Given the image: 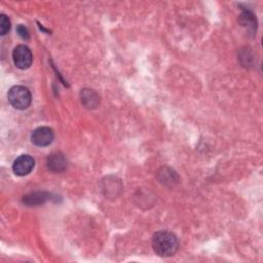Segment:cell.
I'll return each instance as SVG.
<instances>
[{"instance_id":"4","label":"cell","mask_w":263,"mask_h":263,"mask_svg":"<svg viewBox=\"0 0 263 263\" xmlns=\"http://www.w3.org/2000/svg\"><path fill=\"white\" fill-rule=\"evenodd\" d=\"M54 139L53 130L48 126H40L31 135V141L38 147H46L52 143Z\"/></svg>"},{"instance_id":"2","label":"cell","mask_w":263,"mask_h":263,"mask_svg":"<svg viewBox=\"0 0 263 263\" xmlns=\"http://www.w3.org/2000/svg\"><path fill=\"white\" fill-rule=\"evenodd\" d=\"M7 99L10 105L17 110L27 109L32 102V96L30 90L22 85L12 86L8 90Z\"/></svg>"},{"instance_id":"9","label":"cell","mask_w":263,"mask_h":263,"mask_svg":"<svg viewBox=\"0 0 263 263\" xmlns=\"http://www.w3.org/2000/svg\"><path fill=\"white\" fill-rule=\"evenodd\" d=\"M239 22L248 30H251L252 32L256 31L257 22H256V17L254 16V14L252 12H250V11L242 12L239 16Z\"/></svg>"},{"instance_id":"11","label":"cell","mask_w":263,"mask_h":263,"mask_svg":"<svg viewBox=\"0 0 263 263\" xmlns=\"http://www.w3.org/2000/svg\"><path fill=\"white\" fill-rule=\"evenodd\" d=\"M17 33H18V35H20L23 39H25V40L29 39V37H30L28 29H27L25 26H23V25H20V26L17 27Z\"/></svg>"},{"instance_id":"6","label":"cell","mask_w":263,"mask_h":263,"mask_svg":"<svg viewBox=\"0 0 263 263\" xmlns=\"http://www.w3.org/2000/svg\"><path fill=\"white\" fill-rule=\"evenodd\" d=\"M47 168L54 173H60L67 167V158L61 152H54L50 154L46 159Z\"/></svg>"},{"instance_id":"8","label":"cell","mask_w":263,"mask_h":263,"mask_svg":"<svg viewBox=\"0 0 263 263\" xmlns=\"http://www.w3.org/2000/svg\"><path fill=\"white\" fill-rule=\"evenodd\" d=\"M80 99L83 106L87 109H93L99 105V96L91 89L84 88L80 92Z\"/></svg>"},{"instance_id":"1","label":"cell","mask_w":263,"mask_h":263,"mask_svg":"<svg viewBox=\"0 0 263 263\" xmlns=\"http://www.w3.org/2000/svg\"><path fill=\"white\" fill-rule=\"evenodd\" d=\"M151 246L156 255L160 257H171L177 252L179 241L174 233L162 230L153 234Z\"/></svg>"},{"instance_id":"7","label":"cell","mask_w":263,"mask_h":263,"mask_svg":"<svg viewBox=\"0 0 263 263\" xmlns=\"http://www.w3.org/2000/svg\"><path fill=\"white\" fill-rule=\"evenodd\" d=\"M49 198H50V194L48 192L37 191V192H33V193H30V194L24 196L22 199V202L25 203L26 205L34 206V205H39V204L44 203Z\"/></svg>"},{"instance_id":"10","label":"cell","mask_w":263,"mask_h":263,"mask_svg":"<svg viewBox=\"0 0 263 263\" xmlns=\"http://www.w3.org/2000/svg\"><path fill=\"white\" fill-rule=\"evenodd\" d=\"M10 29V21L9 18L4 15V14H1L0 15V34L3 36L5 35Z\"/></svg>"},{"instance_id":"3","label":"cell","mask_w":263,"mask_h":263,"mask_svg":"<svg viewBox=\"0 0 263 263\" xmlns=\"http://www.w3.org/2000/svg\"><path fill=\"white\" fill-rule=\"evenodd\" d=\"M12 59L14 65L21 69L26 70L31 67L33 62V54L31 52V49L24 44H20L15 46V48L12 51Z\"/></svg>"},{"instance_id":"5","label":"cell","mask_w":263,"mask_h":263,"mask_svg":"<svg viewBox=\"0 0 263 263\" xmlns=\"http://www.w3.org/2000/svg\"><path fill=\"white\" fill-rule=\"evenodd\" d=\"M34 166V158L29 154H22L14 160L12 164V171L17 176H26L33 171Z\"/></svg>"}]
</instances>
